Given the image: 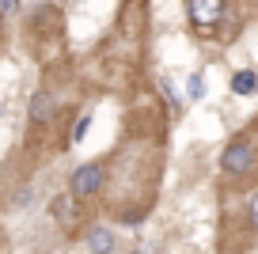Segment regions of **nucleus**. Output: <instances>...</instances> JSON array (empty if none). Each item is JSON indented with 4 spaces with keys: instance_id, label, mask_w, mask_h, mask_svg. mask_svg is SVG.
<instances>
[{
    "instance_id": "nucleus-1",
    "label": "nucleus",
    "mask_w": 258,
    "mask_h": 254,
    "mask_svg": "<svg viewBox=\"0 0 258 254\" xmlns=\"http://www.w3.org/2000/svg\"><path fill=\"white\" fill-rule=\"evenodd\" d=\"M49 216L57 220V228L61 231H76L84 220V209H80V194H57L53 201H49Z\"/></svg>"
},
{
    "instance_id": "nucleus-2",
    "label": "nucleus",
    "mask_w": 258,
    "mask_h": 254,
    "mask_svg": "<svg viewBox=\"0 0 258 254\" xmlns=\"http://www.w3.org/2000/svg\"><path fill=\"white\" fill-rule=\"evenodd\" d=\"M250 167H254V144L250 141L228 144L224 156H220V171H224V175H247Z\"/></svg>"
},
{
    "instance_id": "nucleus-3",
    "label": "nucleus",
    "mask_w": 258,
    "mask_h": 254,
    "mask_svg": "<svg viewBox=\"0 0 258 254\" xmlns=\"http://www.w3.org/2000/svg\"><path fill=\"white\" fill-rule=\"evenodd\" d=\"M186 16H190V23L198 31H209V27H217L224 19V0H190Z\"/></svg>"
},
{
    "instance_id": "nucleus-4",
    "label": "nucleus",
    "mask_w": 258,
    "mask_h": 254,
    "mask_svg": "<svg viewBox=\"0 0 258 254\" xmlns=\"http://www.w3.org/2000/svg\"><path fill=\"white\" fill-rule=\"evenodd\" d=\"M103 178H106V171L99 163H84V167H76L73 171V194H80V198H91V194H99V186H103Z\"/></svg>"
},
{
    "instance_id": "nucleus-5",
    "label": "nucleus",
    "mask_w": 258,
    "mask_h": 254,
    "mask_svg": "<svg viewBox=\"0 0 258 254\" xmlns=\"http://www.w3.org/2000/svg\"><path fill=\"white\" fill-rule=\"evenodd\" d=\"M49 118H53V99H49V91H34V99H31V125H49Z\"/></svg>"
},
{
    "instance_id": "nucleus-6",
    "label": "nucleus",
    "mask_w": 258,
    "mask_h": 254,
    "mask_svg": "<svg viewBox=\"0 0 258 254\" xmlns=\"http://www.w3.org/2000/svg\"><path fill=\"white\" fill-rule=\"evenodd\" d=\"M88 246H91V254H110L114 250V235L106 228H91L88 231Z\"/></svg>"
},
{
    "instance_id": "nucleus-7",
    "label": "nucleus",
    "mask_w": 258,
    "mask_h": 254,
    "mask_svg": "<svg viewBox=\"0 0 258 254\" xmlns=\"http://www.w3.org/2000/svg\"><path fill=\"white\" fill-rule=\"evenodd\" d=\"M232 91H235V95H254V91H258V76L247 72V69L235 72V76H232Z\"/></svg>"
},
{
    "instance_id": "nucleus-8",
    "label": "nucleus",
    "mask_w": 258,
    "mask_h": 254,
    "mask_svg": "<svg viewBox=\"0 0 258 254\" xmlns=\"http://www.w3.org/2000/svg\"><path fill=\"white\" fill-rule=\"evenodd\" d=\"M186 95H190V99H202L205 95V76H202V72H194V76L186 80Z\"/></svg>"
},
{
    "instance_id": "nucleus-9",
    "label": "nucleus",
    "mask_w": 258,
    "mask_h": 254,
    "mask_svg": "<svg viewBox=\"0 0 258 254\" xmlns=\"http://www.w3.org/2000/svg\"><path fill=\"white\" fill-rule=\"evenodd\" d=\"M88 125H91V118H80V125L73 129V144H80L84 137H88Z\"/></svg>"
},
{
    "instance_id": "nucleus-10",
    "label": "nucleus",
    "mask_w": 258,
    "mask_h": 254,
    "mask_svg": "<svg viewBox=\"0 0 258 254\" xmlns=\"http://www.w3.org/2000/svg\"><path fill=\"white\" fill-rule=\"evenodd\" d=\"M19 8V0H0V16H12Z\"/></svg>"
},
{
    "instance_id": "nucleus-11",
    "label": "nucleus",
    "mask_w": 258,
    "mask_h": 254,
    "mask_svg": "<svg viewBox=\"0 0 258 254\" xmlns=\"http://www.w3.org/2000/svg\"><path fill=\"white\" fill-rule=\"evenodd\" d=\"M250 220H254V228H258V194H254V201H250Z\"/></svg>"
}]
</instances>
